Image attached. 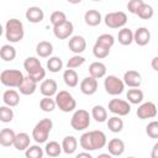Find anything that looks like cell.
<instances>
[{
  "label": "cell",
  "instance_id": "obj_1",
  "mask_svg": "<svg viewBox=\"0 0 158 158\" xmlns=\"http://www.w3.org/2000/svg\"><path fill=\"white\" fill-rule=\"evenodd\" d=\"M25 36L23 23L19 19H9L5 23V37L11 43L20 42Z\"/></svg>",
  "mask_w": 158,
  "mask_h": 158
},
{
  "label": "cell",
  "instance_id": "obj_2",
  "mask_svg": "<svg viewBox=\"0 0 158 158\" xmlns=\"http://www.w3.org/2000/svg\"><path fill=\"white\" fill-rule=\"evenodd\" d=\"M23 68L27 72V75L33 78L37 83L41 80L43 81L46 77V70L43 69L40 59H37L36 57H27L23 62Z\"/></svg>",
  "mask_w": 158,
  "mask_h": 158
},
{
  "label": "cell",
  "instance_id": "obj_3",
  "mask_svg": "<svg viewBox=\"0 0 158 158\" xmlns=\"http://www.w3.org/2000/svg\"><path fill=\"white\" fill-rule=\"evenodd\" d=\"M52 127L53 122L51 118H42L41 121H38L32 130V138L36 141V143H44L49 136Z\"/></svg>",
  "mask_w": 158,
  "mask_h": 158
},
{
  "label": "cell",
  "instance_id": "obj_4",
  "mask_svg": "<svg viewBox=\"0 0 158 158\" xmlns=\"http://www.w3.org/2000/svg\"><path fill=\"white\" fill-rule=\"evenodd\" d=\"M25 75L19 69H5L0 74V81L9 88H19L23 81Z\"/></svg>",
  "mask_w": 158,
  "mask_h": 158
},
{
  "label": "cell",
  "instance_id": "obj_5",
  "mask_svg": "<svg viewBox=\"0 0 158 158\" xmlns=\"http://www.w3.org/2000/svg\"><path fill=\"white\" fill-rule=\"evenodd\" d=\"M56 104L58 106V109L63 112H70V111H74L75 107H77V101L75 99L73 98V95L67 91V90H60L57 93L56 98Z\"/></svg>",
  "mask_w": 158,
  "mask_h": 158
},
{
  "label": "cell",
  "instance_id": "obj_6",
  "mask_svg": "<svg viewBox=\"0 0 158 158\" xmlns=\"http://www.w3.org/2000/svg\"><path fill=\"white\" fill-rule=\"evenodd\" d=\"M70 126L75 131H84L90 126V115L84 109H78L74 111L70 118Z\"/></svg>",
  "mask_w": 158,
  "mask_h": 158
},
{
  "label": "cell",
  "instance_id": "obj_7",
  "mask_svg": "<svg viewBox=\"0 0 158 158\" xmlns=\"http://www.w3.org/2000/svg\"><path fill=\"white\" fill-rule=\"evenodd\" d=\"M104 88L107 94L116 96V95H120L123 93L125 83L122 79H120L116 75H107L104 80Z\"/></svg>",
  "mask_w": 158,
  "mask_h": 158
},
{
  "label": "cell",
  "instance_id": "obj_8",
  "mask_svg": "<svg viewBox=\"0 0 158 158\" xmlns=\"http://www.w3.org/2000/svg\"><path fill=\"white\" fill-rule=\"evenodd\" d=\"M104 22L110 28H123V26L127 22V15L123 11L109 12L105 15Z\"/></svg>",
  "mask_w": 158,
  "mask_h": 158
},
{
  "label": "cell",
  "instance_id": "obj_9",
  "mask_svg": "<svg viewBox=\"0 0 158 158\" xmlns=\"http://www.w3.org/2000/svg\"><path fill=\"white\" fill-rule=\"evenodd\" d=\"M109 111L117 116H126L131 112V104L122 99H111L109 101Z\"/></svg>",
  "mask_w": 158,
  "mask_h": 158
},
{
  "label": "cell",
  "instance_id": "obj_10",
  "mask_svg": "<svg viewBox=\"0 0 158 158\" xmlns=\"http://www.w3.org/2000/svg\"><path fill=\"white\" fill-rule=\"evenodd\" d=\"M157 106L154 102L152 101H147V102H143L138 106L136 114H137V117L141 118V120H146V118H153L157 116Z\"/></svg>",
  "mask_w": 158,
  "mask_h": 158
},
{
  "label": "cell",
  "instance_id": "obj_11",
  "mask_svg": "<svg viewBox=\"0 0 158 158\" xmlns=\"http://www.w3.org/2000/svg\"><path fill=\"white\" fill-rule=\"evenodd\" d=\"M68 47H69V51H72L74 54H80L86 48V41L83 36H79V35L72 36L69 38Z\"/></svg>",
  "mask_w": 158,
  "mask_h": 158
},
{
  "label": "cell",
  "instance_id": "obj_12",
  "mask_svg": "<svg viewBox=\"0 0 158 158\" xmlns=\"http://www.w3.org/2000/svg\"><path fill=\"white\" fill-rule=\"evenodd\" d=\"M73 31H74V26L69 20L59 26L53 27V33L58 40H65V38L70 37Z\"/></svg>",
  "mask_w": 158,
  "mask_h": 158
},
{
  "label": "cell",
  "instance_id": "obj_13",
  "mask_svg": "<svg viewBox=\"0 0 158 158\" xmlns=\"http://www.w3.org/2000/svg\"><path fill=\"white\" fill-rule=\"evenodd\" d=\"M122 80H123L125 85H127V86L135 89V88H139V85H141V83H142V77H141V74H139L137 70L131 69V70H127V72L123 74Z\"/></svg>",
  "mask_w": 158,
  "mask_h": 158
},
{
  "label": "cell",
  "instance_id": "obj_14",
  "mask_svg": "<svg viewBox=\"0 0 158 158\" xmlns=\"http://www.w3.org/2000/svg\"><path fill=\"white\" fill-rule=\"evenodd\" d=\"M96 90H98V79L89 75L80 81V91L84 95H94Z\"/></svg>",
  "mask_w": 158,
  "mask_h": 158
},
{
  "label": "cell",
  "instance_id": "obj_15",
  "mask_svg": "<svg viewBox=\"0 0 158 158\" xmlns=\"http://www.w3.org/2000/svg\"><path fill=\"white\" fill-rule=\"evenodd\" d=\"M57 90H58V85L54 79H44L40 85L41 94L47 98H52L53 95H57L58 93Z\"/></svg>",
  "mask_w": 158,
  "mask_h": 158
},
{
  "label": "cell",
  "instance_id": "obj_16",
  "mask_svg": "<svg viewBox=\"0 0 158 158\" xmlns=\"http://www.w3.org/2000/svg\"><path fill=\"white\" fill-rule=\"evenodd\" d=\"M149 41H151V32L147 27H138L133 32V42H136V44L143 47L148 44Z\"/></svg>",
  "mask_w": 158,
  "mask_h": 158
},
{
  "label": "cell",
  "instance_id": "obj_17",
  "mask_svg": "<svg viewBox=\"0 0 158 158\" xmlns=\"http://www.w3.org/2000/svg\"><path fill=\"white\" fill-rule=\"evenodd\" d=\"M25 16H26L28 22H31V23H40L44 19V12L38 6H31V7H28L26 10Z\"/></svg>",
  "mask_w": 158,
  "mask_h": 158
},
{
  "label": "cell",
  "instance_id": "obj_18",
  "mask_svg": "<svg viewBox=\"0 0 158 158\" xmlns=\"http://www.w3.org/2000/svg\"><path fill=\"white\" fill-rule=\"evenodd\" d=\"M17 89L22 95H32L37 89V81L33 78H31L30 75H26L23 81L21 83V85Z\"/></svg>",
  "mask_w": 158,
  "mask_h": 158
},
{
  "label": "cell",
  "instance_id": "obj_19",
  "mask_svg": "<svg viewBox=\"0 0 158 158\" xmlns=\"http://www.w3.org/2000/svg\"><path fill=\"white\" fill-rule=\"evenodd\" d=\"M90 136H91V142H93V148L94 151L104 148L107 144V139H106V135L100 131V130H94L90 131Z\"/></svg>",
  "mask_w": 158,
  "mask_h": 158
},
{
  "label": "cell",
  "instance_id": "obj_20",
  "mask_svg": "<svg viewBox=\"0 0 158 158\" xmlns=\"http://www.w3.org/2000/svg\"><path fill=\"white\" fill-rule=\"evenodd\" d=\"M2 101L6 106L9 107H14V106H17L19 102H20V95L16 90L14 89H7L4 91L2 94Z\"/></svg>",
  "mask_w": 158,
  "mask_h": 158
},
{
  "label": "cell",
  "instance_id": "obj_21",
  "mask_svg": "<svg viewBox=\"0 0 158 158\" xmlns=\"http://www.w3.org/2000/svg\"><path fill=\"white\" fill-rule=\"evenodd\" d=\"M16 135H17V133H15V131L11 130V128H2V130L0 131V144H1L2 147L14 146Z\"/></svg>",
  "mask_w": 158,
  "mask_h": 158
},
{
  "label": "cell",
  "instance_id": "obj_22",
  "mask_svg": "<svg viewBox=\"0 0 158 158\" xmlns=\"http://www.w3.org/2000/svg\"><path fill=\"white\" fill-rule=\"evenodd\" d=\"M107 151L111 156H121L125 152V143L120 138H112L107 143Z\"/></svg>",
  "mask_w": 158,
  "mask_h": 158
},
{
  "label": "cell",
  "instance_id": "obj_23",
  "mask_svg": "<svg viewBox=\"0 0 158 158\" xmlns=\"http://www.w3.org/2000/svg\"><path fill=\"white\" fill-rule=\"evenodd\" d=\"M101 14L98 11V10H88L85 14H84V21L88 26H91V27H95L98 25H100L101 22Z\"/></svg>",
  "mask_w": 158,
  "mask_h": 158
},
{
  "label": "cell",
  "instance_id": "obj_24",
  "mask_svg": "<svg viewBox=\"0 0 158 158\" xmlns=\"http://www.w3.org/2000/svg\"><path fill=\"white\" fill-rule=\"evenodd\" d=\"M89 74L95 79H100L106 74V65L102 62H93L89 65Z\"/></svg>",
  "mask_w": 158,
  "mask_h": 158
},
{
  "label": "cell",
  "instance_id": "obj_25",
  "mask_svg": "<svg viewBox=\"0 0 158 158\" xmlns=\"http://www.w3.org/2000/svg\"><path fill=\"white\" fill-rule=\"evenodd\" d=\"M30 141H31V138L26 132H20V133L16 135L14 147L17 151H26L30 147Z\"/></svg>",
  "mask_w": 158,
  "mask_h": 158
},
{
  "label": "cell",
  "instance_id": "obj_26",
  "mask_svg": "<svg viewBox=\"0 0 158 158\" xmlns=\"http://www.w3.org/2000/svg\"><path fill=\"white\" fill-rule=\"evenodd\" d=\"M36 53L41 58H47L53 53V44L48 41H41L36 46Z\"/></svg>",
  "mask_w": 158,
  "mask_h": 158
},
{
  "label": "cell",
  "instance_id": "obj_27",
  "mask_svg": "<svg viewBox=\"0 0 158 158\" xmlns=\"http://www.w3.org/2000/svg\"><path fill=\"white\" fill-rule=\"evenodd\" d=\"M78 141L74 136H65L62 141V148L65 154H73L77 151Z\"/></svg>",
  "mask_w": 158,
  "mask_h": 158
},
{
  "label": "cell",
  "instance_id": "obj_28",
  "mask_svg": "<svg viewBox=\"0 0 158 158\" xmlns=\"http://www.w3.org/2000/svg\"><path fill=\"white\" fill-rule=\"evenodd\" d=\"M63 80L67 86L69 88H75L79 83V78H78V73L74 69H65L63 73Z\"/></svg>",
  "mask_w": 158,
  "mask_h": 158
},
{
  "label": "cell",
  "instance_id": "obj_29",
  "mask_svg": "<svg viewBox=\"0 0 158 158\" xmlns=\"http://www.w3.org/2000/svg\"><path fill=\"white\" fill-rule=\"evenodd\" d=\"M126 98H127V101L130 104H133V105H137V104H141L143 101V98H144V94L141 89L138 88H135V89H130L126 94Z\"/></svg>",
  "mask_w": 158,
  "mask_h": 158
},
{
  "label": "cell",
  "instance_id": "obj_30",
  "mask_svg": "<svg viewBox=\"0 0 158 158\" xmlns=\"http://www.w3.org/2000/svg\"><path fill=\"white\" fill-rule=\"evenodd\" d=\"M63 152V148H62V144H59L57 141H49L48 143H46V147H44V153L52 158L54 157H58L60 153Z\"/></svg>",
  "mask_w": 158,
  "mask_h": 158
},
{
  "label": "cell",
  "instance_id": "obj_31",
  "mask_svg": "<svg viewBox=\"0 0 158 158\" xmlns=\"http://www.w3.org/2000/svg\"><path fill=\"white\" fill-rule=\"evenodd\" d=\"M117 40L118 42L122 44V46H130L132 42H133V32L127 28V27H123L118 31V35H117Z\"/></svg>",
  "mask_w": 158,
  "mask_h": 158
},
{
  "label": "cell",
  "instance_id": "obj_32",
  "mask_svg": "<svg viewBox=\"0 0 158 158\" xmlns=\"http://www.w3.org/2000/svg\"><path fill=\"white\" fill-rule=\"evenodd\" d=\"M91 117L96 122H105L107 120V111L102 105H95L91 109Z\"/></svg>",
  "mask_w": 158,
  "mask_h": 158
},
{
  "label": "cell",
  "instance_id": "obj_33",
  "mask_svg": "<svg viewBox=\"0 0 158 158\" xmlns=\"http://www.w3.org/2000/svg\"><path fill=\"white\" fill-rule=\"evenodd\" d=\"M0 57L5 62H11L16 57V49L11 44H4L0 48Z\"/></svg>",
  "mask_w": 158,
  "mask_h": 158
},
{
  "label": "cell",
  "instance_id": "obj_34",
  "mask_svg": "<svg viewBox=\"0 0 158 158\" xmlns=\"http://www.w3.org/2000/svg\"><path fill=\"white\" fill-rule=\"evenodd\" d=\"M107 128L114 132V133H118L122 131L123 128V121L122 118H120V116H112L107 120Z\"/></svg>",
  "mask_w": 158,
  "mask_h": 158
},
{
  "label": "cell",
  "instance_id": "obj_35",
  "mask_svg": "<svg viewBox=\"0 0 158 158\" xmlns=\"http://www.w3.org/2000/svg\"><path fill=\"white\" fill-rule=\"evenodd\" d=\"M63 68V62L59 57H49L47 60V69L52 73H58Z\"/></svg>",
  "mask_w": 158,
  "mask_h": 158
},
{
  "label": "cell",
  "instance_id": "obj_36",
  "mask_svg": "<svg viewBox=\"0 0 158 158\" xmlns=\"http://www.w3.org/2000/svg\"><path fill=\"white\" fill-rule=\"evenodd\" d=\"M57 104H56V100L52 99V98H47V96H43L40 101V109L44 112H52L54 109H56Z\"/></svg>",
  "mask_w": 158,
  "mask_h": 158
},
{
  "label": "cell",
  "instance_id": "obj_37",
  "mask_svg": "<svg viewBox=\"0 0 158 158\" xmlns=\"http://www.w3.org/2000/svg\"><path fill=\"white\" fill-rule=\"evenodd\" d=\"M49 21H51L52 26H53V27H56V26H59V25H62V23L67 22L68 20H67L65 14H64L63 11H59V10H58V11H53V12L51 14Z\"/></svg>",
  "mask_w": 158,
  "mask_h": 158
},
{
  "label": "cell",
  "instance_id": "obj_38",
  "mask_svg": "<svg viewBox=\"0 0 158 158\" xmlns=\"http://www.w3.org/2000/svg\"><path fill=\"white\" fill-rule=\"evenodd\" d=\"M43 148H41L38 144H33L30 146L26 151H25V156L26 158H43Z\"/></svg>",
  "mask_w": 158,
  "mask_h": 158
},
{
  "label": "cell",
  "instance_id": "obj_39",
  "mask_svg": "<svg viewBox=\"0 0 158 158\" xmlns=\"http://www.w3.org/2000/svg\"><path fill=\"white\" fill-rule=\"evenodd\" d=\"M79 143H80V147H81L85 152L94 151V148H93V142H91V136H90V131H89V132H84V133L80 136Z\"/></svg>",
  "mask_w": 158,
  "mask_h": 158
},
{
  "label": "cell",
  "instance_id": "obj_40",
  "mask_svg": "<svg viewBox=\"0 0 158 158\" xmlns=\"http://www.w3.org/2000/svg\"><path fill=\"white\" fill-rule=\"evenodd\" d=\"M14 120V111L11 107L4 105L0 107V121L4 122V123H7V122H11Z\"/></svg>",
  "mask_w": 158,
  "mask_h": 158
},
{
  "label": "cell",
  "instance_id": "obj_41",
  "mask_svg": "<svg viewBox=\"0 0 158 158\" xmlns=\"http://www.w3.org/2000/svg\"><path fill=\"white\" fill-rule=\"evenodd\" d=\"M96 43H99V44H101V46L107 47V48L111 49V47H112L114 43H115V38H114V36L110 35V33H102V35H100V36L96 38Z\"/></svg>",
  "mask_w": 158,
  "mask_h": 158
},
{
  "label": "cell",
  "instance_id": "obj_42",
  "mask_svg": "<svg viewBox=\"0 0 158 158\" xmlns=\"http://www.w3.org/2000/svg\"><path fill=\"white\" fill-rule=\"evenodd\" d=\"M153 14H154L153 7H152L149 4H146V2H144V4L141 6V9L138 10L137 16L141 17V19H143V20H149V19L153 16Z\"/></svg>",
  "mask_w": 158,
  "mask_h": 158
},
{
  "label": "cell",
  "instance_id": "obj_43",
  "mask_svg": "<svg viewBox=\"0 0 158 158\" xmlns=\"http://www.w3.org/2000/svg\"><path fill=\"white\" fill-rule=\"evenodd\" d=\"M93 54H94L96 58H99V59L106 58V57L110 54V48L104 47V46H101V44H99V43L95 42V44H94V47H93Z\"/></svg>",
  "mask_w": 158,
  "mask_h": 158
},
{
  "label": "cell",
  "instance_id": "obj_44",
  "mask_svg": "<svg viewBox=\"0 0 158 158\" xmlns=\"http://www.w3.org/2000/svg\"><path fill=\"white\" fill-rule=\"evenodd\" d=\"M85 63V58L80 54H74L73 57H70L67 62V67L68 69H75V68H79L80 65H83Z\"/></svg>",
  "mask_w": 158,
  "mask_h": 158
},
{
  "label": "cell",
  "instance_id": "obj_45",
  "mask_svg": "<svg viewBox=\"0 0 158 158\" xmlns=\"http://www.w3.org/2000/svg\"><path fill=\"white\" fill-rule=\"evenodd\" d=\"M146 133L151 138H158V121H151L146 126Z\"/></svg>",
  "mask_w": 158,
  "mask_h": 158
},
{
  "label": "cell",
  "instance_id": "obj_46",
  "mask_svg": "<svg viewBox=\"0 0 158 158\" xmlns=\"http://www.w3.org/2000/svg\"><path fill=\"white\" fill-rule=\"evenodd\" d=\"M143 4H144L143 0H131V1L127 2V10H128L131 14L137 15L138 10L141 9V6H142Z\"/></svg>",
  "mask_w": 158,
  "mask_h": 158
},
{
  "label": "cell",
  "instance_id": "obj_47",
  "mask_svg": "<svg viewBox=\"0 0 158 158\" xmlns=\"http://www.w3.org/2000/svg\"><path fill=\"white\" fill-rule=\"evenodd\" d=\"M151 158H158V142L154 143V146L151 151Z\"/></svg>",
  "mask_w": 158,
  "mask_h": 158
},
{
  "label": "cell",
  "instance_id": "obj_48",
  "mask_svg": "<svg viewBox=\"0 0 158 158\" xmlns=\"http://www.w3.org/2000/svg\"><path fill=\"white\" fill-rule=\"evenodd\" d=\"M151 67H152L156 72H158V56L154 57V58L152 59V62H151Z\"/></svg>",
  "mask_w": 158,
  "mask_h": 158
},
{
  "label": "cell",
  "instance_id": "obj_49",
  "mask_svg": "<svg viewBox=\"0 0 158 158\" xmlns=\"http://www.w3.org/2000/svg\"><path fill=\"white\" fill-rule=\"evenodd\" d=\"M75 158H93V156L90 153H88V152H81V153L77 154Z\"/></svg>",
  "mask_w": 158,
  "mask_h": 158
},
{
  "label": "cell",
  "instance_id": "obj_50",
  "mask_svg": "<svg viewBox=\"0 0 158 158\" xmlns=\"http://www.w3.org/2000/svg\"><path fill=\"white\" fill-rule=\"evenodd\" d=\"M96 158H112V156H111L110 153H101V154H99Z\"/></svg>",
  "mask_w": 158,
  "mask_h": 158
},
{
  "label": "cell",
  "instance_id": "obj_51",
  "mask_svg": "<svg viewBox=\"0 0 158 158\" xmlns=\"http://www.w3.org/2000/svg\"><path fill=\"white\" fill-rule=\"evenodd\" d=\"M127 158H135V157H127Z\"/></svg>",
  "mask_w": 158,
  "mask_h": 158
}]
</instances>
